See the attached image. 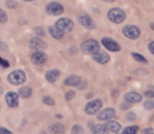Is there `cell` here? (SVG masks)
<instances>
[{"label": "cell", "mask_w": 154, "mask_h": 134, "mask_svg": "<svg viewBox=\"0 0 154 134\" xmlns=\"http://www.w3.org/2000/svg\"><path fill=\"white\" fill-rule=\"evenodd\" d=\"M108 19H109L111 22L113 23H122L124 20L126 19V14L125 12L120 8H111V10L108 12Z\"/></svg>", "instance_id": "cell-1"}, {"label": "cell", "mask_w": 154, "mask_h": 134, "mask_svg": "<svg viewBox=\"0 0 154 134\" xmlns=\"http://www.w3.org/2000/svg\"><path fill=\"white\" fill-rule=\"evenodd\" d=\"M8 81L15 86L21 85V84L25 83L26 77H25V73L23 72L22 70H14L13 72H11L10 75H8Z\"/></svg>", "instance_id": "cell-2"}, {"label": "cell", "mask_w": 154, "mask_h": 134, "mask_svg": "<svg viewBox=\"0 0 154 134\" xmlns=\"http://www.w3.org/2000/svg\"><path fill=\"white\" fill-rule=\"evenodd\" d=\"M56 27L63 34H68L72 31L73 22L68 18H61L56 22Z\"/></svg>", "instance_id": "cell-3"}, {"label": "cell", "mask_w": 154, "mask_h": 134, "mask_svg": "<svg viewBox=\"0 0 154 134\" xmlns=\"http://www.w3.org/2000/svg\"><path fill=\"white\" fill-rule=\"evenodd\" d=\"M81 49L83 50V53L92 55V53H94L95 51H97L100 49V44L97 41L90 39V40H87V41H85V42L82 43Z\"/></svg>", "instance_id": "cell-4"}, {"label": "cell", "mask_w": 154, "mask_h": 134, "mask_svg": "<svg viewBox=\"0 0 154 134\" xmlns=\"http://www.w3.org/2000/svg\"><path fill=\"white\" fill-rule=\"evenodd\" d=\"M45 11L48 15H53V16H59L64 12V8L62 4L58 3V2H51L46 5Z\"/></svg>", "instance_id": "cell-5"}, {"label": "cell", "mask_w": 154, "mask_h": 134, "mask_svg": "<svg viewBox=\"0 0 154 134\" xmlns=\"http://www.w3.org/2000/svg\"><path fill=\"white\" fill-rule=\"evenodd\" d=\"M103 106L101 100H93L90 101L89 103H87V105L85 106V112L88 115H93L95 114Z\"/></svg>", "instance_id": "cell-6"}, {"label": "cell", "mask_w": 154, "mask_h": 134, "mask_svg": "<svg viewBox=\"0 0 154 134\" xmlns=\"http://www.w3.org/2000/svg\"><path fill=\"white\" fill-rule=\"evenodd\" d=\"M123 34L125 35L127 38L132 39V40H135L140 37V31L138 27H136L135 25H126L123 29Z\"/></svg>", "instance_id": "cell-7"}, {"label": "cell", "mask_w": 154, "mask_h": 134, "mask_svg": "<svg viewBox=\"0 0 154 134\" xmlns=\"http://www.w3.org/2000/svg\"><path fill=\"white\" fill-rule=\"evenodd\" d=\"M32 63L35 65H44L47 61V55L44 51L41 50H36L32 55Z\"/></svg>", "instance_id": "cell-8"}, {"label": "cell", "mask_w": 154, "mask_h": 134, "mask_svg": "<svg viewBox=\"0 0 154 134\" xmlns=\"http://www.w3.org/2000/svg\"><path fill=\"white\" fill-rule=\"evenodd\" d=\"M92 59L94 60L95 62H97V63L100 64H106L109 62L110 60V57L108 53H106L105 51L103 50H97L95 51L94 53H92Z\"/></svg>", "instance_id": "cell-9"}, {"label": "cell", "mask_w": 154, "mask_h": 134, "mask_svg": "<svg viewBox=\"0 0 154 134\" xmlns=\"http://www.w3.org/2000/svg\"><path fill=\"white\" fill-rule=\"evenodd\" d=\"M116 114V110L113 108H106V109H103L102 111H100L97 113V120H108L110 118L114 117Z\"/></svg>", "instance_id": "cell-10"}, {"label": "cell", "mask_w": 154, "mask_h": 134, "mask_svg": "<svg viewBox=\"0 0 154 134\" xmlns=\"http://www.w3.org/2000/svg\"><path fill=\"white\" fill-rule=\"evenodd\" d=\"M102 44L110 51H120L121 50V46L118 44V42H116L114 40L110 38H103L102 39Z\"/></svg>", "instance_id": "cell-11"}, {"label": "cell", "mask_w": 154, "mask_h": 134, "mask_svg": "<svg viewBox=\"0 0 154 134\" xmlns=\"http://www.w3.org/2000/svg\"><path fill=\"white\" fill-rule=\"evenodd\" d=\"M78 20H79L80 24L83 25L85 29H95L94 21H93L89 16H87V15H80V16L78 17Z\"/></svg>", "instance_id": "cell-12"}, {"label": "cell", "mask_w": 154, "mask_h": 134, "mask_svg": "<svg viewBox=\"0 0 154 134\" xmlns=\"http://www.w3.org/2000/svg\"><path fill=\"white\" fill-rule=\"evenodd\" d=\"M5 101H6V104H8L11 108H16V107H18V105H19L18 94H17L16 92H13V91L8 92L5 96Z\"/></svg>", "instance_id": "cell-13"}, {"label": "cell", "mask_w": 154, "mask_h": 134, "mask_svg": "<svg viewBox=\"0 0 154 134\" xmlns=\"http://www.w3.org/2000/svg\"><path fill=\"white\" fill-rule=\"evenodd\" d=\"M29 48L32 50H43L46 48V44L40 38H32L29 41Z\"/></svg>", "instance_id": "cell-14"}, {"label": "cell", "mask_w": 154, "mask_h": 134, "mask_svg": "<svg viewBox=\"0 0 154 134\" xmlns=\"http://www.w3.org/2000/svg\"><path fill=\"white\" fill-rule=\"evenodd\" d=\"M45 78H46V80L49 82V83H55V82L60 78V71L57 70V69L48 70L46 73H45Z\"/></svg>", "instance_id": "cell-15"}, {"label": "cell", "mask_w": 154, "mask_h": 134, "mask_svg": "<svg viewBox=\"0 0 154 134\" xmlns=\"http://www.w3.org/2000/svg\"><path fill=\"white\" fill-rule=\"evenodd\" d=\"M143 99V96H140L137 92H128L127 94H125V100L126 102H129V103H138Z\"/></svg>", "instance_id": "cell-16"}, {"label": "cell", "mask_w": 154, "mask_h": 134, "mask_svg": "<svg viewBox=\"0 0 154 134\" xmlns=\"http://www.w3.org/2000/svg\"><path fill=\"white\" fill-rule=\"evenodd\" d=\"M81 83V78L78 75H69L64 80V84L67 86H79Z\"/></svg>", "instance_id": "cell-17"}, {"label": "cell", "mask_w": 154, "mask_h": 134, "mask_svg": "<svg viewBox=\"0 0 154 134\" xmlns=\"http://www.w3.org/2000/svg\"><path fill=\"white\" fill-rule=\"evenodd\" d=\"M105 127L107 128L108 131H111V132H119L121 130V125L118 122H114V120H108L105 124Z\"/></svg>", "instance_id": "cell-18"}, {"label": "cell", "mask_w": 154, "mask_h": 134, "mask_svg": "<svg viewBox=\"0 0 154 134\" xmlns=\"http://www.w3.org/2000/svg\"><path fill=\"white\" fill-rule=\"evenodd\" d=\"M48 131L51 133H64L65 129L62 124H54L48 128Z\"/></svg>", "instance_id": "cell-19"}, {"label": "cell", "mask_w": 154, "mask_h": 134, "mask_svg": "<svg viewBox=\"0 0 154 134\" xmlns=\"http://www.w3.org/2000/svg\"><path fill=\"white\" fill-rule=\"evenodd\" d=\"M32 89L29 87H21L20 89H19L18 93L19 96H21V98L23 99H29V96H32Z\"/></svg>", "instance_id": "cell-20"}, {"label": "cell", "mask_w": 154, "mask_h": 134, "mask_svg": "<svg viewBox=\"0 0 154 134\" xmlns=\"http://www.w3.org/2000/svg\"><path fill=\"white\" fill-rule=\"evenodd\" d=\"M91 132L94 134H105L108 132V130L105 127V125H95L91 129Z\"/></svg>", "instance_id": "cell-21"}, {"label": "cell", "mask_w": 154, "mask_h": 134, "mask_svg": "<svg viewBox=\"0 0 154 134\" xmlns=\"http://www.w3.org/2000/svg\"><path fill=\"white\" fill-rule=\"evenodd\" d=\"M48 32H49V34H51V36H53L55 39H62V38H63V36H64V34H63L62 32H60L59 29H58L56 26L49 27V29H48Z\"/></svg>", "instance_id": "cell-22"}, {"label": "cell", "mask_w": 154, "mask_h": 134, "mask_svg": "<svg viewBox=\"0 0 154 134\" xmlns=\"http://www.w3.org/2000/svg\"><path fill=\"white\" fill-rule=\"evenodd\" d=\"M138 131V127L137 126H131V127H127L123 130V132L125 134H135Z\"/></svg>", "instance_id": "cell-23"}, {"label": "cell", "mask_w": 154, "mask_h": 134, "mask_svg": "<svg viewBox=\"0 0 154 134\" xmlns=\"http://www.w3.org/2000/svg\"><path fill=\"white\" fill-rule=\"evenodd\" d=\"M132 57H133L134 59H135L137 62H142V63H147V60L145 59V57H144V56H142V55H138V53H132Z\"/></svg>", "instance_id": "cell-24"}, {"label": "cell", "mask_w": 154, "mask_h": 134, "mask_svg": "<svg viewBox=\"0 0 154 134\" xmlns=\"http://www.w3.org/2000/svg\"><path fill=\"white\" fill-rule=\"evenodd\" d=\"M71 132L73 134H79V133H83L84 132V129L82 128L80 125H75L71 129Z\"/></svg>", "instance_id": "cell-25"}, {"label": "cell", "mask_w": 154, "mask_h": 134, "mask_svg": "<svg viewBox=\"0 0 154 134\" xmlns=\"http://www.w3.org/2000/svg\"><path fill=\"white\" fill-rule=\"evenodd\" d=\"M8 21V15L3 10L0 8V23H5Z\"/></svg>", "instance_id": "cell-26"}, {"label": "cell", "mask_w": 154, "mask_h": 134, "mask_svg": "<svg viewBox=\"0 0 154 134\" xmlns=\"http://www.w3.org/2000/svg\"><path fill=\"white\" fill-rule=\"evenodd\" d=\"M75 96V92L73 91V90H69V91H67L66 93H65V99H66V101H71Z\"/></svg>", "instance_id": "cell-27"}, {"label": "cell", "mask_w": 154, "mask_h": 134, "mask_svg": "<svg viewBox=\"0 0 154 134\" xmlns=\"http://www.w3.org/2000/svg\"><path fill=\"white\" fill-rule=\"evenodd\" d=\"M42 101H43V103L46 104V105H48V106H54V105H55V102H54V100L51 98H49V96H44Z\"/></svg>", "instance_id": "cell-28"}, {"label": "cell", "mask_w": 154, "mask_h": 134, "mask_svg": "<svg viewBox=\"0 0 154 134\" xmlns=\"http://www.w3.org/2000/svg\"><path fill=\"white\" fill-rule=\"evenodd\" d=\"M144 107H145V109H147V110L154 109V101H147V102H145Z\"/></svg>", "instance_id": "cell-29"}, {"label": "cell", "mask_w": 154, "mask_h": 134, "mask_svg": "<svg viewBox=\"0 0 154 134\" xmlns=\"http://www.w3.org/2000/svg\"><path fill=\"white\" fill-rule=\"evenodd\" d=\"M126 117H127L128 120H130V122H133V120H136V114L134 113V112H128L127 114H126Z\"/></svg>", "instance_id": "cell-30"}, {"label": "cell", "mask_w": 154, "mask_h": 134, "mask_svg": "<svg viewBox=\"0 0 154 134\" xmlns=\"http://www.w3.org/2000/svg\"><path fill=\"white\" fill-rule=\"evenodd\" d=\"M0 65H1V67H3V68H8V67L10 66V63H8L6 60L0 58Z\"/></svg>", "instance_id": "cell-31"}, {"label": "cell", "mask_w": 154, "mask_h": 134, "mask_svg": "<svg viewBox=\"0 0 154 134\" xmlns=\"http://www.w3.org/2000/svg\"><path fill=\"white\" fill-rule=\"evenodd\" d=\"M6 5H8V8H15L17 6V3H16V1H14V0H10V1L6 2Z\"/></svg>", "instance_id": "cell-32"}, {"label": "cell", "mask_w": 154, "mask_h": 134, "mask_svg": "<svg viewBox=\"0 0 154 134\" xmlns=\"http://www.w3.org/2000/svg\"><path fill=\"white\" fill-rule=\"evenodd\" d=\"M35 33H37L38 36H44V31H43V29H41V27H36V29H35Z\"/></svg>", "instance_id": "cell-33"}, {"label": "cell", "mask_w": 154, "mask_h": 134, "mask_svg": "<svg viewBox=\"0 0 154 134\" xmlns=\"http://www.w3.org/2000/svg\"><path fill=\"white\" fill-rule=\"evenodd\" d=\"M145 96H147V98H154V91H152V90H148V91L145 92Z\"/></svg>", "instance_id": "cell-34"}, {"label": "cell", "mask_w": 154, "mask_h": 134, "mask_svg": "<svg viewBox=\"0 0 154 134\" xmlns=\"http://www.w3.org/2000/svg\"><path fill=\"white\" fill-rule=\"evenodd\" d=\"M0 134H12V131L8 130V129L2 127V128H0Z\"/></svg>", "instance_id": "cell-35"}, {"label": "cell", "mask_w": 154, "mask_h": 134, "mask_svg": "<svg viewBox=\"0 0 154 134\" xmlns=\"http://www.w3.org/2000/svg\"><path fill=\"white\" fill-rule=\"evenodd\" d=\"M130 104L131 103H129V102H126V103H124L121 105V107H122V109H128V108H130Z\"/></svg>", "instance_id": "cell-36"}, {"label": "cell", "mask_w": 154, "mask_h": 134, "mask_svg": "<svg viewBox=\"0 0 154 134\" xmlns=\"http://www.w3.org/2000/svg\"><path fill=\"white\" fill-rule=\"evenodd\" d=\"M8 49V46L3 42H0V51H5Z\"/></svg>", "instance_id": "cell-37"}, {"label": "cell", "mask_w": 154, "mask_h": 134, "mask_svg": "<svg viewBox=\"0 0 154 134\" xmlns=\"http://www.w3.org/2000/svg\"><path fill=\"white\" fill-rule=\"evenodd\" d=\"M149 50H150L151 53H153L154 55V41L150 42V44H149Z\"/></svg>", "instance_id": "cell-38"}, {"label": "cell", "mask_w": 154, "mask_h": 134, "mask_svg": "<svg viewBox=\"0 0 154 134\" xmlns=\"http://www.w3.org/2000/svg\"><path fill=\"white\" fill-rule=\"evenodd\" d=\"M142 132L143 133H153V130H152V129H150V128H149V129H144Z\"/></svg>", "instance_id": "cell-39"}, {"label": "cell", "mask_w": 154, "mask_h": 134, "mask_svg": "<svg viewBox=\"0 0 154 134\" xmlns=\"http://www.w3.org/2000/svg\"><path fill=\"white\" fill-rule=\"evenodd\" d=\"M103 1H105V2H112V1H114V0H103Z\"/></svg>", "instance_id": "cell-40"}, {"label": "cell", "mask_w": 154, "mask_h": 134, "mask_svg": "<svg viewBox=\"0 0 154 134\" xmlns=\"http://www.w3.org/2000/svg\"><path fill=\"white\" fill-rule=\"evenodd\" d=\"M56 116H57L58 118H61V117H62V115H61V114H57V115H56Z\"/></svg>", "instance_id": "cell-41"}, {"label": "cell", "mask_w": 154, "mask_h": 134, "mask_svg": "<svg viewBox=\"0 0 154 134\" xmlns=\"http://www.w3.org/2000/svg\"><path fill=\"white\" fill-rule=\"evenodd\" d=\"M151 29H154V23H151Z\"/></svg>", "instance_id": "cell-42"}, {"label": "cell", "mask_w": 154, "mask_h": 134, "mask_svg": "<svg viewBox=\"0 0 154 134\" xmlns=\"http://www.w3.org/2000/svg\"><path fill=\"white\" fill-rule=\"evenodd\" d=\"M23 1H27V2H32V1H34V0H23Z\"/></svg>", "instance_id": "cell-43"}, {"label": "cell", "mask_w": 154, "mask_h": 134, "mask_svg": "<svg viewBox=\"0 0 154 134\" xmlns=\"http://www.w3.org/2000/svg\"><path fill=\"white\" fill-rule=\"evenodd\" d=\"M2 93V88H0V94Z\"/></svg>", "instance_id": "cell-44"}]
</instances>
